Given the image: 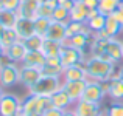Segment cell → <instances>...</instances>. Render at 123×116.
<instances>
[{"label":"cell","mask_w":123,"mask_h":116,"mask_svg":"<svg viewBox=\"0 0 123 116\" xmlns=\"http://www.w3.org/2000/svg\"><path fill=\"white\" fill-rule=\"evenodd\" d=\"M112 65H114L112 62H108L100 56H89L84 62L89 80H106Z\"/></svg>","instance_id":"obj_1"},{"label":"cell","mask_w":123,"mask_h":116,"mask_svg":"<svg viewBox=\"0 0 123 116\" xmlns=\"http://www.w3.org/2000/svg\"><path fill=\"white\" fill-rule=\"evenodd\" d=\"M53 107L50 98H44V96H37L33 93H28V96L22 101V107L19 115L20 116H27V115H44L48 108Z\"/></svg>","instance_id":"obj_2"},{"label":"cell","mask_w":123,"mask_h":116,"mask_svg":"<svg viewBox=\"0 0 123 116\" xmlns=\"http://www.w3.org/2000/svg\"><path fill=\"white\" fill-rule=\"evenodd\" d=\"M62 85V77L58 76H45L42 74V77L34 84L31 88H28V91L37 96H44V98H50L55 91L61 88Z\"/></svg>","instance_id":"obj_3"},{"label":"cell","mask_w":123,"mask_h":116,"mask_svg":"<svg viewBox=\"0 0 123 116\" xmlns=\"http://www.w3.org/2000/svg\"><path fill=\"white\" fill-rule=\"evenodd\" d=\"M84 54H86V51H81V50H78V48H75V47H72V45L64 42L62 50H61V54H59L62 68L76 65V63H84L86 59H87Z\"/></svg>","instance_id":"obj_4"},{"label":"cell","mask_w":123,"mask_h":116,"mask_svg":"<svg viewBox=\"0 0 123 116\" xmlns=\"http://www.w3.org/2000/svg\"><path fill=\"white\" fill-rule=\"evenodd\" d=\"M19 76H20V67L17 63L11 62L8 65H3L0 68V85L3 88H11L16 84H19Z\"/></svg>","instance_id":"obj_5"},{"label":"cell","mask_w":123,"mask_h":116,"mask_svg":"<svg viewBox=\"0 0 123 116\" xmlns=\"http://www.w3.org/2000/svg\"><path fill=\"white\" fill-rule=\"evenodd\" d=\"M22 107V99L12 93H5L0 101V116H14L19 115Z\"/></svg>","instance_id":"obj_6"},{"label":"cell","mask_w":123,"mask_h":116,"mask_svg":"<svg viewBox=\"0 0 123 116\" xmlns=\"http://www.w3.org/2000/svg\"><path fill=\"white\" fill-rule=\"evenodd\" d=\"M105 96H106V91L103 90L100 80H87V87L84 90V95L81 99L92 102V104H100Z\"/></svg>","instance_id":"obj_7"},{"label":"cell","mask_w":123,"mask_h":116,"mask_svg":"<svg viewBox=\"0 0 123 116\" xmlns=\"http://www.w3.org/2000/svg\"><path fill=\"white\" fill-rule=\"evenodd\" d=\"M62 90L70 96V99L75 104L76 101L83 98L84 90L87 87V80H62Z\"/></svg>","instance_id":"obj_8"},{"label":"cell","mask_w":123,"mask_h":116,"mask_svg":"<svg viewBox=\"0 0 123 116\" xmlns=\"http://www.w3.org/2000/svg\"><path fill=\"white\" fill-rule=\"evenodd\" d=\"M42 77V71L39 68H31V67H20V76H19V84L25 85L27 88H31L34 84Z\"/></svg>","instance_id":"obj_9"},{"label":"cell","mask_w":123,"mask_h":116,"mask_svg":"<svg viewBox=\"0 0 123 116\" xmlns=\"http://www.w3.org/2000/svg\"><path fill=\"white\" fill-rule=\"evenodd\" d=\"M16 33L20 40H25V39L31 37L33 34H36L34 31V20L33 19H25V17H19L17 22H16V26H14Z\"/></svg>","instance_id":"obj_10"},{"label":"cell","mask_w":123,"mask_h":116,"mask_svg":"<svg viewBox=\"0 0 123 116\" xmlns=\"http://www.w3.org/2000/svg\"><path fill=\"white\" fill-rule=\"evenodd\" d=\"M62 80H89L87 70L84 67V63H76V65L64 68Z\"/></svg>","instance_id":"obj_11"},{"label":"cell","mask_w":123,"mask_h":116,"mask_svg":"<svg viewBox=\"0 0 123 116\" xmlns=\"http://www.w3.org/2000/svg\"><path fill=\"white\" fill-rule=\"evenodd\" d=\"M27 53H28V50H27V47H25L24 40H17L16 43H12L9 48L5 50V54L9 57V60L14 62V63H19V62L22 63V60L25 59Z\"/></svg>","instance_id":"obj_12"},{"label":"cell","mask_w":123,"mask_h":116,"mask_svg":"<svg viewBox=\"0 0 123 116\" xmlns=\"http://www.w3.org/2000/svg\"><path fill=\"white\" fill-rule=\"evenodd\" d=\"M106 54L112 59L114 63H120L123 60V40H118L117 37H111L108 42Z\"/></svg>","instance_id":"obj_13"},{"label":"cell","mask_w":123,"mask_h":116,"mask_svg":"<svg viewBox=\"0 0 123 116\" xmlns=\"http://www.w3.org/2000/svg\"><path fill=\"white\" fill-rule=\"evenodd\" d=\"M66 28H67V22H55V20H51L45 39L62 42L64 43V42H66Z\"/></svg>","instance_id":"obj_14"},{"label":"cell","mask_w":123,"mask_h":116,"mask_svg":"<svg viewBox=\"0 0 123 116\" xmlns=\"http://www.w3.org/2000/svg\"><path fill=\"white\" fill-rule=\"evenodd\" d=\"M39 3H41V0H20V6H19V9H17L19 17L33 19L34 20Z\"/></svg>","instance_id":"obj_15"},{"label":"cell","mask_w":123,"mask_h":116,"mask_svg":"<svg viewBox=\"0 0 123 116\" xmlns=\"http://www.w3.org/2000/svg\"><path fill=\"white\" fill-rule=\"evenodd\" d=\"M45 60H47V56L42 51H28L25 59L22 60V65L42 70V67L45 65Z\"/></svg>","instance_id":"obj_16"},{"label":"cell","mask_w":123,"mask_h":116,"mask_svg":"<svg viewBox=\"0 0 123 116\" xmlns=\"http://www.w3.org/2000/svg\"><path fill=\"white\" fill-rule=\"evenodd\" d=\"M50 99H51V104H53V107L61 108V110H64V111L69 110V108L73 105V101L70 99V96L62 90V87H61L58 91H55L53 95L50 96Z\"/></svg>","instance_id":"obj_17"},{"label":"cell","mask_w":123,"mask_h":116,"mask_svg":"<svg viewBox=\"0 0 123 116\" xmlns=\"http://www.w3.org/2000/svg\"><path fill=\"white\" fill-rule=\"evenodd\" d=\"M98 107L100 104H92V102H87L84 99H80V101L75 102L73 110H75L76 116H97Z\"/></svg>","instance_id":"obj_18"},{"label":"cell","mask_w":123,"mask_h":116,"mask_svg":"<svg viewBox=\"0 0 123 116\" xmlns=\"http://www.w3.org/2000/svg\"><path fill=\"white\" fill-rule=\"evenodd\" d=\"M87 12H89V8L84 5L83 0H75L72 9H70V20L86 23L87 22Z\"/></svg>","instance_id":"obj_19"},{"label":"cell","mask_w":123,"mask_h":116,"mask_svg":"<svg viewBox=\"0 0 123 116\" xmlns=\"http://www.w3.org/2000/svg\"><path fill=\"white\" fill-rule=\"evenodd\" d=\"M92 40H93V34H86L84 31H81V33L75 34L72 39L66 40V43L72 45V47L78 48V50H81V51H86V48L90 47Z\"/></svg>","instance_id":"obj_20"},{"label":"cell","mask_w":123,"mask_h":116,"mask_svg":"<svg viewBox=\"0 0 123 116\" xmlns=\"http://www.w3.org/2000/svg\"><path fill=\"white\" fill-rule=\"evenodd\" d=\"M62 42H56V40H50V39H45L44 45H42V53L47 57H59L61 50H62Z\"/></svg>","instance_id":"obj_21"},{"label":"cell","mask_w":123,"mask_h":116,"mask_svg":"<svg viewBox=\"0 0 123 116\" xmlns=\"http://www.w3.org/2000/svg\"><path fill=\"white\" fill-rule=\"evenodd\" d=\"M17 19H19V14L16 11L0 9V23H2L5 28H14Z\"/></svg>","instance_id":"obj_22"},{"label":"cell","mask_w":123,"mask_h":116,"mask_svg":"<svg viewBox=\"0 0 123 116\" xmlns=\"http://www.w3.org/2000/svg\"><path fill=\"white\" fill-rule=\"evenodd\" d=\"M108 42H109V39H98L93 36V40L89 47L90 56H101V54H105L106 48H108Z\"/></svg>","instance_id":"obj_23"},{"label":"cell","mask_w":123,"mask_h":116,"mask_svg":"<svg viewBox=\"0 0 123 116\" xmlns=\"http://www.w3.org/2000/svg\"><path fill=\"white\" fill-rule=\"evenodd\" d=\"M106 33L111 37H117L118 34L123 31V26L118 23V20L114 17V16H106V25H105Z\"/></svg>","instance_id":"obj_24"},{"label":"cell","mask_w":123,"mask_h":116,"mask_svg":"<svg viewBox=\"0 0 123 116\" xmlns=\"http://www.w3.org/2000/svg\"><path fill=\"white\" fill-rule=\"evenodd\" d=\"M17 40H20L17 36V33H16L14 28H5V31L2 33V36H0V42H2L3 48H9L12 43H16Z\"/></svg>","instance_id":"obj_25"},{"label":"cell","mask_w":123,"mask_h":116,"mask_svg":"<svg viewBox=\"0 0 123 116\" xmlns=\"http://www.w3.org/2000/svg\"><path fill=\"white\" fill-rule=\"evenodd\" d=\"M122 0H100L98 2V11L103 16H111L118 8Z\"/></svg>","instance_id":"obj_26"},{"label":"cell","mask_w":123,"mask_h":116,"mask_svg":"<svg viewBox=\"0 0 123 116\" xmlns=\"http://www.w3.org/2000/svg\"><path fill=\"white\" fill-rule=\"evenodd\" d=\"M86 25L89 26V30L92 31L93 34L98 33V31L105 30V25H106V16H103L101 12H100L98 16H95V17L89 19V20L86 22Z\"/></svg>","instance_id":"obj_27"},{"label":"cell","mask_w":123,"mask_h":116,"mask_svg":"<svg viewBox=\"0 0 123 116\" xmlns=\"http://www.w3.org/2000/svg\"><path fill=\"white\" fill-rule=\"evenodd\" d=\"M108 95L111 96L112 99H115V101H122V99H123V80L122 79L111 80Z\"/></svg>","instance_id":"obj_28"},{"label":"cell","mask_w":123,"mask_h":116,"mask_svg":"<svg viewBox=\"0 0 123 116\" xmlns=\"http://www.w3.org/2000/svg\"><path fill=\"white\" fill-rule=\"evenodd\" d=\"M50 23H51V19H45V17H36L34 19V31H36L37 36H41V37L47 36Z\"/></svg>","instance_id":"obj_29"},{"label":"cell","mask_w":123,"mask_h":116,"mask_svg":"<svg viewBox=\"0 0 123 116\" xmlns=\"http://www.w3.org/2000/svg\"><path fill=\"white\" fill-rule=\"evenodd\" d=\"M44 40H45V37H41V36H37V34H33L31 37L25 39L24 43H25V47H27L28 51H41L42 45H44Z\"/></svg>","instance_id":"obj_30"},{"label":"cell","mask_w":123,"mask_h":116,"mask_svg":"<svg viewBox=\"0 0 123 116\" xmlns=\"http://www.w3.org/2000/svg\"><path fill=\"white\" fill-rule=\"evenodd\" d=\"M51 20H55V22H69L70 20V11L67 8H64L62 5H58L56 8L53 9Z\"/></svg>","instance_id":"obj_31"},{"label":"cell","mask_w":123,"mask_h":116,"mask_svg":"<svg viewBox=\"0 0 123 116\" xmlns=\"http://www.w3.org/2000/svg\"><path fill=\"white\" fill-rule=\"evenodd\" d=\"M84 28V23L81 22H73V20H69L67 22V28H66V40H69V39H72L75 34L81 33Z\"/></svg>","instance_id":"obj_32"},{"label":"cell","mask_w":123,"mask_h":116,"mask_svg":"<svg viewBox=\"0 0 123 116\" xmlns=\"http://www.w3.org/2000/svg\"><path fill=\"white\" fill-rule=\"evenodd\" d=\"M51 14H53V8L51 6H48L45 2L39 3V6H37V12H36V17H45V19H51Z\"/></svg>","instance_id":"obj_33"},{"label":"cell","mask_w":123,"mask_h":116,"mask_svg":"<svg viewBox=\"0 0 123 116\" xmlns=\"http://www.w3.org/2000/svg\"><path fill=\"white\" fill-rule=\"evenodd\" d=\"M109 116H123V102H117L112 104L111 107H108Z\"/></svg>","instance_id":"obj_34"},{"label":"cell","mask_w":123,"mask_h":116,"mask_svg":"<svg viewBox=\"0 0 123 116\" xmlns=\"http://www.w3.org/2000/svg\"><path fill=\"white\" fill-rule=\"evenodd\" d=\"M122 68L123 67H120L118 63H114L111 68V71H109V76L108 79L109 80H115V79H120V74H122Z\"/></svg>","instance_id":"obj_35"},{"label":"cell","mask_w":123,"mask_h":116,"mask_svg":"<svg viewBox=\"0 0 123 116\" xmlns=\"http://www.w3.org/2000/svg\"><path fill=\"white\" fill-rule=\"evenodd\" d=\"M5 5H3V9H9V11H16L17 12L19 6H20V0H3Z\"/></svg>","instance_id":"obj_36"},{"label":"cell","mask_w":123,"mask_h":116,"mask_svg":"<svg viewBox=\"0 0 123 116\" xmlns=\"http://www.w3.org/2000/svg\"><path fill=\"white\" fill-rule=\"evenodd\" d=\"M42 116H64V110L56 108V107H51V108H48Z\"/></svg>","instance_id":"obj_37"},{"label":"cell","mask_w":123,"mask_h":116,"mask_svg":"<svg viewBox=\"0 0 123 116\" xmlns=\"http://www.w3.org/2000/svg\"><path fill=\"white\" fill-rule=\"evenodd\" d=\"M111 16H114V17L118 20V23H120L122 26H123V6H120V5H118V8L115 9V11L112 12Z\"/></svg>","instance_id":"obj_38"},{"label":"cell","mask_w":123,"mask_h":116,"mask_svg":"<svg viewBox=\"0 0 123 116\" xmlns=\"http://www.w3.org/2000/svg\"><path fill=\"white\" fill-rule=\"evenodd\" d=\"M83 2H84V5H86L89 9H95V8H98V2L100 0H83Z\"/></svg>","instance_id":"obj_39"},{"label":"cell","mask_w":123,"mask_h":116,"mask_svg":"<svg viewBox=\"0 0 123 116\" xmlns=\"http://www.w3.org/2000/svg\"><path fill=\"white\" fill-rule=\"evenodd\" d=\"M93 36H95V37H98V39H111V36H109V34L106 33V30L98 31V33H95Z\"/></svg>","instance_id":"obj_40"},{"label":"cell","mask_w":123,"mask_h":116,"mask_svg":"<svg viewBox=\"0 0 123 116\" xmlns=\"http://www.w3.org/2000/svg\"><path fill=\"white\" fill-rule=\"evenodd\" d=\"M97 116H109L108 107H98V113H97Z\"/></svg>","instance_id":"obj_41"},{"label":"cell","mask_w":123,"mask_h":116,"mask_svg":"<svg viewBox=\"0 0 123 116\" xmlns=\"http://www.w3.org/2000/svg\"><path fill=\"white\" fill-rule=\"evenodd\" d=\"M98 14H100L98 8H95V9H89V12H87V20H89V19H92V17H95V16H98Z\"/></svg>","instance_id":"obj_42"},{"label":"cell","mask_w":123,"mask_h":116,"mask_svg":"<svg viewBox=\"0 0 123 116\" xmlns=\"http://www.w3.org/2000/svg\"><path fill=\"white\" fill-rule=\"evenodd\" d=\"M73 2H75V0H69V2H64V3H61V5L70 11V9H72V6H73Z\"/></svg>","instance_id":"obj_43"},{"label":"cell","mask_w":123,"mask_h":116,"mask_svg":"<svg viewBox=\"0 0 123 116\" xmlns=\"http://www.w3.org/2000/svg\"><path fill=\"white\" fill-rule=\"evenodd\" d=\"M64 116H76V113H75V110H73V108H69V110L64 111Z\"/></svg>","instance_id":"obj_44"},{"label":"cell","mask_w":123,"mask_h":116,"mask_svg":"<svg viewBox=\"0 0 123 116\" xmlns=\"http://www.w3.org/2000/svg\"><path fill=\"white\" fill-rule=\"evenodd\" d=\"M3 95H5V91H3V87L0 85V101H2V98H3Z\"/></svg>","instance_id":"obj_45"},{"label":"cell","mask_w":123,"mask_h":116,"mask_svg":"<svg viewBox=\"0 0 123 116\" xmlns=\"http://www.w3.org/2000/svg\"><path fill=\"white\" fill-rule=\"evenodd\" d=\"M5 53V48H3V45H2V42H0V56Z\"/></svg>","instance_id":"obj_46"},{"label":"cell","mask_w":123,"mask_h":116,"mask_svg":"<svg viewBox=\"0 0 123 116\" xmlns=\"http://www.w3.org/2000/svg\"><path fill=\"white\" fill-rule=\"evenodd\" d=\"M3 31H5V26H3V25L0 23V36H2V33H3Z\"/></svg>","instance_id":"obj_47"},{"label":"cell","mask_w":123,"mask_h":116,"mask_svg":"<svg viewBox=\"0 0 123 116\" xmlns=\"http://www.w3.org/2000/svg\"><path fill=\"white\" fill-rule=\"evenodd\" d=\"M3 5H5V2H3V0H0V9H3Z\"/></svg>","instance_id":"obj_48"},{"label":"cell","mask_w":123,"mask_h":116,"mask_svg":"<svg viewBox=\"0 0 123 116\" xmlns=\"http://www.w3.org/2000/svg\"><path fill=\"white\" fill-rule=\"evenodd\" d=\"M58 2H59V5H61V3H64V2H69V0H58Z\"/></svg>","instance_id":"obj_49"},{"label":"cell","mask_w":123,"mask_h":116,"mask_svg":"<svg viewBox=\"0 0 123 116\" xmlns=\"http://www.w3.org/2000/svg\"><path fill=\"white\" fill-rule=\"evenodd\" d=\"M27 116H42V115H37V113H34V115H27Z\"/></svg>","instance_id":"obj_50"},{"label":"cell","mask_w":123,"mask_h":116,"mask_svg":"<svg viewBox=\"0 0 123 116\" xmlns=\"http://www.w3.org/2000/svg\"><path fill=\"white\" fill-rule=\"evenodd\" d=\"M120 79L123 80V68H122V74H120Z\"/></svg>","instance_id":"obj_51"},{"label":"cell","mask_w":123,"mask_h":116,"mask_svg":"<svg viewBox=\"0 0 123 116\" xmlns=\"http://www.w3.org/2000/svg\"><path fill=\"white\" fill-rule=\"evenodd\" d=\"M120 6H123V0H122V2H120Z\"/></svg>","instance_id":"obj_52"},{"label":"cell","mask_w":123,"mask_h":116,"mask_svg":"<svg viewBox=\"0 0 123 116\" xmlns=\"http://www.w3.org/2000/svg\"><path fill=\"white\" fill-rule=\"evenodd\" d=\"M14 116H20V115H14Z\"/></svg>","instance_id":"obj_53"},{"label":"cell","mask_w":123,"mask_h":116,"mask_svg":"<svg viewBox=\"0 0 123 116\" xmlns=\"http://www.w3.org/2000/svg\"><path fill=\"white\" fill-rule=\"evenodd\" d=\"M0 68H2V63H0Z\"/></svg>","instance_id":"obj_54"}]
</instances>
